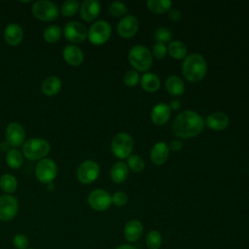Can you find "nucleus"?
I'll return each instance as SVG.
<instances>
[{
  "label": "nucleus",
  "mask_w": 249,
  "mask_h": 249,
  "mask_svg": "<svg viewBox=\"0 0 249 249\" xmlns=\"http://www.w3.org/2000/svg\"><path fill=\"white\" fill-rule=\"evenodd\" d=\"M128 59L135 70L147 71L152 66L153 54L147 47L143 45H135L129 50Z\"/></svg>",
  "instance_id": "obj_3"
},
{
  "label": "nucleus",
  "mask_w": 249,
  "mask_h": 249,
  "mask_svg": "<svg viewBox=\"0 0 249 249\" xmlns=\"http://www.w3.org/2000/svg\"><path fill=\"white\" fill-rule=\"evenodd\" d=\"M207 71V63L204 57L197 53L187 55L182 63V73L191 82L200 81Z\"/></svg>",
  "instance_id": "obj_2"
},
{
  "label": "nucleus",
  "mask_w": 249,
  "mask_h": 249,
  "mask_svg": "<svg viewBox=\"0 0 249 249\" xmlns=\"http://www.w3.org/2000/svg\"><path fill=\"white\" fill-rule=\"evenodd\" d=\"M141 86L146 91L153 92L159 89L160 86V81L157 74L147 72L141 77Z\"/></svg>",
  "instance_id": "obj_25"
},
{
  "label": "nucleus",
  "mask_w": 249,
  "mask_h": 249,
  "mask_svg": "<svg viewBox=\"0 0 249 249\" xmlns=\"http://www.w3.org/2000/svg\"><path fill=\"white\" fill-rule=\"evenodd\" d=\"M165 88L172 95H181L185 90V85L183 80L176 75L169 76L165 81Z\"/></svg>",
  "instance_id": "obj_23"
},
{
  "label": "nucleus",
  "mask_w": 249,
  "mask_h": 249,
  "mask_svg": "<svg viewBox=\"0 0 249 249\" xmlns=\"http://www.w3.org/2000/svg\"><path fill=\"white\" fill-rule=\"evenodd\" d=\"M110 13L115 17H122L126 14L127 8L126 5L122 1H114L110 4L109 7Z\"/></svg>",
  "instance_id": "obj_34"
},
{
  "label": "nucleus",
  "mask_w": 249,
  "mask_h": 249,
  "mask_svg": "<svg viewBox=\"0 0 249 249\" xmlns=\"http://www.w3.org/2000/svg\"><path fill=\"white\" fill-rule=\"evenodd\" d=\"M143 234V225L137 219L127 221L124 228V235L128 243L136 242Z\"/></svg>",
  "instance_id": "obj_15"
},
{
  "label": "nucleus",
  "mask_w": 249,
  "mask_h": 249,
  "mask_svg": "<svg viewBox=\"0 0 249 249\" xmlns=\"http://www.w3.org/2000/svg\"><path fill=\"white\" fill-rule=\"evenodd\" d=\"M116 249H137V248H136V247H134L133 245H130V244L126 243V244L119 245L118 247H116Z\"/></svg>",
  "instance_id": "obj_43"
},
{
  "label": "nucleus",
  "mask_w": 249,
  "mask_h": 249,
  "mask_svg": "<svg viewBox=\"0 0 249 249\" xmlns=\"http://www.w3.org/2000/svg\"><path fill=\"white\" fill-rule=\"evenodd\" d=\"M172 37V33L170 31L169 28L167 27H159L156 29L155 31V39L157 40V42H160V43H166L168 41H170Z\"/></svg>",
  "instance_id": "obj_35"
},
{
  "label": "nucleus",
  "mask_w": 249,
  "mask_h": 249,
  "mask_svg": "<svg viewBox=\"0 0 249 249\" xmlns=\"http://www.w3.org/2000/svg\"><path fill=\"white\" fill-rule=\"evenodd\" d=\"M27 249H34V248H27Z\"/></svg>",
  "instance_id": "obj_46"
},
{
  "label": "nucleus",
  "mask_w": 249,
  "mask_h": 249,
  "mask_svg": "<svg viewBox=\"0 0 249 249\" xmlns=\"http://www.w3.org/2000/svg\"><path fill=\"white\" fill-rule=\"evenodd\" d=\"M112 198V203H114L116 206H124L127 202V195L124 192L118 191L111 196Z\"/></svg>",
  "instance_id": "obj_38"
},
{
  "label": "nucleus",
  "mask_w": 249,
  "mask_h": 249,
  "mask_svg": "<svg viewBox=\"0 0 249 249\" xmlns=\"http://www.w3.org/2000/svg\"><path fill=\"white\" fill-rule=\"evenodd\" d=\"M62 35V29L59 25L51 24L47 26L43 32L44 39L49 43L57 42Z\"/></svg>",
  "instance_id": "obj_29"
},
{
  "label": "nucleus",
  "mask_w": 249,
  "mask_h": 249,
  "mask_svg": "<svg viewBox=\"0 0 249 249\" xmlns=\"http://www.w3.org/2000/svg\"><path fill=\"white\" fill-rule=\"evenodd\" d=\"M111 35V25L104 19L94 21L88 31V37L90 43L94 45H101L105 43Z\"/></svg>",
  "instance_id": "obj_8"
},
{
  "label": "nucleus",
  "mask_w": 249,
  "mask_h": 249,
  "mask_svg": "<svg viewBox=\"0 0 249 249\" xmlns=\"http://www.w3.org/2000/svg\"><path fill=\"white\" fill-rule=\"evenodd\" d=\"M127 164H128V167L133 170L134 172H140L144 169L145 167V161L144 160L142 159L141 156L139 155H136V154H133V155H130L128 158H127Z\"/></svg>",
  "instance_id": "obj_33"
},
{
  "label": "nucleus",
  "mask_w": 249,
  "mask_h": 249,
  "mask_svg": "<svg viewBox=\"0 0 249 249\" xmlns=\"http://www.w3.org/2000/svg\"><path fill=\"white\" fill-rule=\"evenodd\" d=\"M169 146L164 142L156 143L150 152L151 160L157 164L160 165L166 161L169 156Z\"/></svg>",
  "instance_id": "obj_20"
},
{
  "label": "nucleus",
  "mask_w": 249,
  "mask_h": 249,
  "mask_svg": "<svg viewBox=\"0 0 249 249\" xmlns=\"http://www.w3.org/2000/svg\"><path fill=\"white\" fill-rule=\"evenodd\" d=\"M183 147V143L180 140H172L169 144V150L172 151H180Z\"/></svg>",
  "instance_id": "obj_41"
},
{
  "label": "nucleus",
  "mask_w": 249,
  "mask_h": 249,
  "mask_svg": "<svg viewBox=\"0 0 249 249\" xmlns=\"http://www.w3.org/2000/svg\"><path fill=\"white\" fill-rule=\"evenodd\" d=\"M128 175V166L123 161H117L110 170V176L115 183H123Z\"/></svg>",
  "instance_id": "obj_24"
},
{
  "label": "nucleus",
  "mask_w": 249,
  "mask_h": 249,
  "mask_svg": "<svg viewBox=\"0 0 249 249\" xmlns=\"http://www.w3.org/2000/svg\"><path fill=\"white\" fill-rule=\"evenodd\" d=\"M169 107L171 110H178L180 108V101L178 99H173L171 100Z\"/></svg>",
  "instance_id": "obj_42"
},
{
  "label": "nucleus",
  "mask_w": 249,
  "mask_h": 249,
  "mask_svg": "<svg viewBox=\"0 0 249 249\" xmlns=\"http://www.w3.org/2000/svg\"><path fill=\"white\" fill-rule=\"evenodd\" d=\"M4 38L5 41L11 46L19 44L23 38L22 27L16 22L9 23L4 29Z\"/></svg>",
  "instance_id": "obj_17"
},
{
  "label": "nucleus",
  "mask_w": 249,
  "mask_h": 249,
  "mask_svg": "<svg viewBox=\"0 0 249 249\" xmlns=\"http://www.w3.org/2000/svg\"><path fill=\"white\" fill-rule=\"evenodd\" d=\"M147 6L155 14H164L171 8L172 2L170 0H148Z\"/></svg>",
  "instance_id": "obj_28"
},
{
  "label": "nucleus",
  "mask_w": 249,
  "mask_h": 249,
  "mask_svg": "<svg viewBox=\"0 0 249 249\" xmlns=\"http://www.w3.org/2000/svg\"><path fill=\"white\" fill-rule=\"evenodd\" d=\"M139 81V74L135 69L127 70L124 76V82L127 87H134Z\"/></svg>",
  "instance_id": "obj_36"
},
{
  "label": "nucleus",
  "mask_w": 249,
  "mask_h": 249,
  "mask_svg": "<svg viewBox=\"0 0 249 249\" xmlns=\"http://www.w3.org/2000/svg\"><path fill=\"white\" fill-rule=\"evenodd\" d=\"M181 12L178 10V9H171L168 13V17L171 20H174V21H177L181 18Z\"/></svg>",
  "instance_id": "obj_40"
},
{
  "label": "nucleus",
  "mask_w": 249,
  "mask_h": 249,
  "mask_svg": "<svg viewBox=\"0 0 249 249\" xmlns=\"http://www.w3.org/2000/svg\"><path fill=\"white\" fill-rule=\"evenodd\" d=\"M100 3L97 0H85L80 7V14L86 21H91L97 18L100 13Z\"/></svg>",
  "instance_id": "obj_16"
},
{
  "label": "nucleus",
  "mask_w": 249,
  "mask_h": 249,
  "mask_svg": "<svg viewBox=\"0 0 249 249\" xmlns=\"http://www.w3.org/2000/svg\"><path fill=\"white\" fill-rule=\"evenodd\" d=\"M133 148V139L126 132L117 133L111 142V150L119 159L128 158Z\"/></svg>",
  "instance_id": "obj_5"
},
{
  "label": "nucleus",
  "mask_w": 249,
  "mask_h": 249,
  "mask_svg": "<svg viewBox=\"0 0 249 249\" xmlns=\"http://www.w3.org/2000/svg\"><path fill=\"white\" fill-rule=\"evenodd\" d=\"M50 149L51 146L48 140L39 137L29 138L25 140L22 146L23 155L31 160L44 159L49 154Z\"/></svg>",
  "instance_id": "obj_4"
},
{
  "label": "nucleus",
  "mask_w": 249,
  "mask_h": 249,
  "mask_svg": "<svg viewBox=\"0 0 249 249\" xmlns=\"http://www.w3.org/2000/svg\"><path fill=\"white\" fill-rule=\"evenodd\" d=\"M100 173V167L98 163L92 160H87L80 163L77 168V179L83 184L92 183L97 179Z\"/></svg>",
  "instance_id": "obj_9"
},
{
  "label": "nucleus",
  "mask_w": 249,
  "mask_h": 249,
  "mask_svg": "<svg viewBox=\"0 0 249 249\" xmlns=\"http://www.w3.org/2000/svg\"><path fill=\"white\" fill-rule=\"evenodd\" d=\"M204 127L203 118L193 110H184L174 119L172 130L175 135L182 138L194 137L199 134Z\"/></svg>",
  "instance_id": "obj_1"
},
{
  "label": "nucleus",
  "mask_w": 249,
  "mask_h": 249,
  "mask_svg": "<svg viewBox=\"0 0 249 249\" xmlns=\"http://www.w3.org/2000/svg\"><path fill=\"white\" fill-rule=\"evenodd\" d=\"M18 211V202L12 195L0 196V221L8 222L13 220Z\"/></svg>",
  "instance_id": "obj_10"
},
{
  "label": "nucleus",
  "mask_w": 249,
  "mask_h": 249,
  "mask_svg": "<svg viewBox=\"0 0 249 249\" xmlns=\"http://www.w3.org/2000/svg\"><path fill=\"white\" fill-rule=\"evenodd\" d=\"M32 13L35 18L41 20L51 21L57 18L59 11L54 2L50 0H38L32 6Z\"/></svg>",
  "instance_id": "obj_7"
},
{
  "label": "nucleus",
  "mask_w": 249,
  "mask_h": 249,
  "mask_svg": "<svg viewBox=\"0 0 249 249\" xmlns=\"http://www.w3.org/2000/svg\"><path fill=\"white\" fill-rule=\"evenodd\" d=\"M9 147H11V146L9 145V143H8L6 140L0 144V148H1V150H3V151H7V152H8V151L10 150Z\"/></svg>",
  "instance_id": "obj_44"
},
{
  "label": "nucleus",
  "mask_w": 249,
  "mask_h": 249,
  "mask_svg": "<svg viewBox=\"0 0 249 249\" xmlns=\"http://www.w3.org/2000/svg\"><path fill=\"white\" fill-rule=\"evenodd\" d=\"M18 188L17 178L10 173H5L0 177V189L6 194L14 193Z\"/></svg>",
  "instance_id": "obj_27"
},
{
  "label": "nucleus",
  "mask_w": 249,
  "mask_h": 249,
  "mask_svg": "<svg viewBox=\"0 0 249 249\" xmlns=\"http://www.w3.org/2000/svg\"><path fill=\"white\" fill-rule=\"evenodd\" d=\"M41 89L44 94L46 95H49V96L55 95L56 93H58V91L61 89V80L54 75L49 76L43 81L41 85Z\"/></svg>",
  "instance_id": "obj_22"
},
{
  "label": "nucleus",
  "mask_w": 249,
  "mask_h": 249,
  "mask_svg": "<svg viewBox=\"0 0 249 249\" xmlns=\"http://www.w3.org/2000/svg\"><path fill=\"white\" fill-rule=\"evenodd\" d=\"M65 38L73 43H81L88 37L86 25L78 20L68 21L62 30Z\"/></svg>",
  "instance_id": "obj_11"
},
{
  "label": "nucleus",
  "mask_w": 249,
  "mask_h": 249,
  "mask_svg": "<svg viewBox=\"0 0 249 249\" xmlns=\"http://www.w3.org/2000/svg\"><path fill=\"white\" fill-rule=\"evenodd\" d=\"M146 246L148 249H160L162 243V237L159 231L152 230L146 235Z\"/></svg>",
  "instance_id": "obj_31"
},
{
  "label": "nucleus",
  "mask_w": 249,
  "mask_h": 249,
  "mask_svg": "<svg viewBox=\"0 0 249 249\" xmlns=\"http://www.w3.org/2000/svg\"><path fill=\"white\" fill-rule=\"evenodd\" d=\"M88 202L89 206L96 211H104L112 203L111 195L103 189H95L89 194Z\"/></svg>",
  "instance_id": "obj_12"
},
{
  "label": "nucleus",
  "mask_w": 249,
  "mask_h": 249,
  "mask_svg": "<svg viewBox=\"0 0 249 249\" xmlns=\"http://www.w3.org/2000/svg\"><path fill=\"white\" fill-rule=\"evenodd\" d=\"M139 22L135 16L126 15L121 18L118 23V33L124 38L133 36L138 30Z\"/></svg>",
  "instance_id": "obj_14"
},
{
  "label": "nucleus",
  "mask_w": 249,
  "mask_h": 249,
  "mask_svg": "<svg viewBox=\"0 0 249 249\" xmlns=\"http://www.w3.org/2000/svg\"><path fill=\"white\" fill-rule=\"evenodd\" d=\"M6 162L10 167L14 169L18 168L22 164V155L18 149L12 148L7 152Z\"/></svg>",
  "instance_id": "obj_30"
},
{
  "label": "nucleus",
  "mask_w": 249,
  "mask_h": 249,
  "mask_svg": "<svg viewBox=\"0 0 249 249\" xmlns=\"http://www.w3.org/2000/svg\"><path fill=\"white\" fill-rule=\"evenodd\" d=\"M166 51H167V49H166L165 45L160 42H157L153 47V54L157 58L164 57L166 54Z\"/></svg>",
  "instance_id": "obj_39"
},
{
  "label": "nucleus",
  "mask_w": 249,
  "mask_h": 249,
  "mask_svg": "<svg viewBox=\"0 0 249 249\" xmlns=\"http://www.w3.org/2000/svg\"><path fill=\"white\" fill-rule=\"evenodd\" d=\"M80 9V3L77 0H66L62 3L60 11L65 17H71L75 15Z\"/></svg>",
  "instance_id": "obj_32"
},
{
  "label": "nucleus",
  "mask_w": 249,
  "mask_h": 249,
  "mask_svg": "<svg viewBox=\"0 0 249 249\" xmlns=\"http://www.w3.org/2000/svg\"><path fill=\"white\" fill-rule=\"evenodd\" d=\"M5 137L11 147L20 146L25 141V131L23 126L17 122L10 123L6 127Z\"/></svg>",
  "instance_id": "obj_13"
},
{
  "label": "nucleus",
  "mask_w": 249,
  "mask_h": 249,
  "mask_svg": "<svg viewBox=\"0 0 249 249\" xmlns=\"http://www.w3.org/2000/svg\"><path fill=\"white\" fill-rule=\"evenodd\" d=\"M13 245L16 249H27L29 240L23 233H18L13 237Z\"/></svg>",
  "instance_id": "obj_37"
},
{
  "label": "nucleus",
  "mask_w": 249,
  "mask_h": 249,
  "mask_svg": "<svg viewBox=\"0 0 249 249\" xmlns=\"http://www.w3.org/2000/svg\"><path fill=\"white\" fill-rule=\"evenodd\" d=\"M205 123L208 127L214 130H222L229 125L230 119L224 112H214L207 116Z\"/></svg>",
  "instance_id": "obj_21"
},
{
  "label": "nucleus",
  "mask_w": 249,
  "mask_h": 249,
  "mask_svg": "<svg viewBox=\"0 0 249 249\" xmlns=\"http://www.w3.org/2000/svg\"><path fill=\"white\" fill-rule=\"evenodd\" d=\"M171 115V109L168 104L166 103H158L156 104L151 112V119L152 121L159 125L165 124Z\"/></svg>",
  "instance_id": "obj_19"
},
{
  "label": "nucleus",
  "mask_w": 249,
  "mask_h": 249,
  "mask_svg": "<svg viewBox=\"0 0 249 249\" xmlns=\"http://www.w3.org/2000/svg\"><path fill=\"white\" fill-rule=\"evenodd\" d=\"M49 187H48V189L49 190H53V183H50V184H47Z\"/></svg>",
  "instance_id": "obj_45"
},
{
  "label": "nucleus",
  "mask_w": 249,
  "mask_h": 249,
  "mask_svg": "<svg viewBox=\"0 0 249 249\" xmlns=\"http://www.w3.org/2000/svg\"><path fill=\"white\" fill-rule=\"evenodd\" d=\"M62 55L64 60L70 65H80L84 60L83 51L76 45L69 44L66 45L62 51Z\"/></svg>",
  "instance_id": "obj_18"
},
{
  "label": "nucleus",
  "mask_w": 249,
  "mask_h": 249,
  "mask_svg": "<svg viewBox=\"0 0 249 249\" xmlns=\"http://www.w3.org/2000/svg\"><path fill=\"white\" fill-rule=\"evenodd\" d=\"M35 174L38 181L41 183H53L57 174V166L55 161L50 158H44L40 160L36 164Z\"/></svg>",
  "instance_id": "obj_6"
},
{
  "label": "nucleus",
  "mask_w": 249,
  "mask_h": 249,
  "mask_svg": "<svg viewBox=\"0 0 249 249\" xmlns=\"http://www.w3.org/2000/svg\"><path fill=\"white\" fill-rule=\"evenodd\" d=\"M167 50L169 54L174 58L182 59L187 56V52H188L187 47L183 42L179 40L171 41L167 47Z\"/></svg>",
  "instance_id": "obj_26"
}]
</instances>
